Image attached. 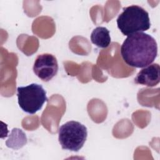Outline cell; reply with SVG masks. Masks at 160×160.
<instances>
[{"instance_id":"1","label":"cell","mask_w":160,"mask_h":160,"mask_svg":"<svg viewBox=\"0 0 160 160\" xmlns=\"http://www.w3.org/2000/svg\"><path fill=\"white\" fill-rule=\"evenodd\" d=\"M121 54L129 66L144 68L154 62L158 55L155 39L143 32L128 36L121 46Z\"/></svg>"},{"instance_id":"2","label":"cell","mask_w":160,"mask_h":160,"mask_svg":"<svg viewBox=\"0 0 160 160\" xmlns=\"http://www.w3.org/2000/svg\"><path fill=\"white\" fill-rule=\"evenodd\" d=\"M116 22L118 29L125 36L148 30L151 26L149 13L142 7L131 5L123 8Z\"/></svg>"},{"instance_id":"3","label":"cell","mask_w":160,"mask_h":160,"mask_svg":"<svg viewBox=\"0 0 160 160\" xmlns=\"http://www.w3.org/2000/svg\"><path fill=\"white\" fill-rule=\"evenodd\" d=\"M58 140L62 149L78 152L88 136L87 128L76 121H68L60 126Z\"/></svg>"},{"instance_id":"4","label":"cell","mask_w":160,"mask_h":160,"mask_svg":"<svg viewBox=\"0 0 160 160\" xmlns=\"http://www.w3.org/2000/svg\"><path fill=\"white\" fill-rule=\"evenodd\" d=\"M17 96L21 109L31 114H34L39 111L48 100L44 89L41 85L36 83L18 87Z\"/></svg>"},{"instance_id":"5","label":"cell","mask_w":160,"mask_h":160,"mask_svg":"<svg viewBox=\"0 0 160 160\" xmlns=\"http://www.w3.org/2000/svg\"><path fill=\"white\" fill-rule=\"evenodd\" d=\"M58 68L56 58L49 53L39 54L33 65L34 74L45 82L49 81L57 74Z\"/></svg>"},{"instance_id":"6","label":"cell","mask_w":160,"mask_h":160,"mask_svg":"<svg viewBox=\"0 0 160 160\" xmlns=\"http://www.w3.org/2000/svg\"><path fill=\"white\" fill-rule=\"evenodd\" d=\"M159 71L160 67L158 64H151L139 71L134 78V82L149 87L155 86L160 81Z\"/></svg>"},{"instance_id":"7","label":"cell","mask_w":160,"mask_h":160,"mask_svg":"<svg viewBox=\"0 0 160 160\" xmlns=\"http://www.w3.org/2000/svg\"><path fill=\"white\" fill-rule=\"evenodd\" d=\"M91 41L98 48H108L111 42L109 31L102 26L96 28L91 34Z\"/></svg>"}]
</instances>
